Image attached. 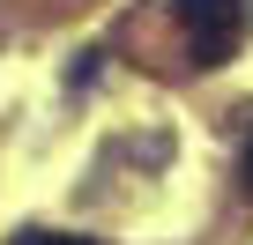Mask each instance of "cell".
I'll use <instances>...</instances> for the list:
<instances>
[{
  "mask_svg": "<svg viewBox=\"0 0 253 245\" xmlns=\"http://www.w3.org/2000/svg\"><path fill=\"white\" fill-rule=\"evenodd\" d=\"M171 23L186 30L194 67H223L238 52V30H246V0H171Z\"/></svg>",
  "mask_w": 253,
  "mask_h": 245,
  "instance_id": "cell-1",
  "label": "cell"
},
{
  "mask_svg": "<svg viewBox=\"0 0 253 245\" xmlns=\"http://www.w3.org/2000/svg\"><path fill=\"white\" fill-rule=\"evenodd\" d=\"M8 245H97V238H82V230H23Z\"/></svg>",
  "mask_w": 253,
  "mask_h": 245,
  "instance_id": "cell-2",
  "label": "cell"
},
{
  "mask_svg": "<svg viewBox=\"0 0 253 245\" xmlns=\"http://www.w3.org/2000/svg\"><path fill=\"white\" fill-rule=\"evenodd\" d=\"M246 186H253V141H246Z\"/></svg>",
  "mask_w": 253,
  "mask_h": 245,
  "instance_id": "cell-3",
  "label": "cell"
}]
</instances>
